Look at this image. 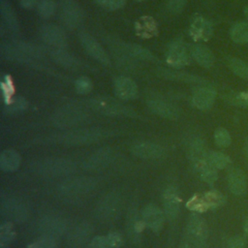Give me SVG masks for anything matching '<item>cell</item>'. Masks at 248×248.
<instances>
[{"mask_svg":"<svg viewBox=\"0 0 248 248\" xmlns=\"http://www.w3.org/2000/svg\"><path fill=\"white\" fill-rule=\"evenodd\" d=\"M0 53L9 61L23 64L40 63L44 58V53L38 46L16 40L1 43Z\"/></svg>","mask_w":248,"mask_h":248,"instance_id":"6da1fadb","label":"cell"},{"mask_svg":"<svg viewBox=\"0 0 248 248\" xmlns=\"http://www.w3.org/2000/svg\"><path fill=\"white\" fill-rule=\"evenodd\" d=\"M88 106L98 113L111 117H136L137 112L131 108L110 97H94L88 100Z\"/></svg>","mask_w":248,"mask_h":248,"instance_id":"7a4b0ae2","label":"cell"},{"mask_svg":"<svg viewBox=\"0 0 248 248\" xmlns=\"http://www.w3.org/2000/svg\"><path fill=\"white\" fill-rule=\"evenodd\" d=\"M106 135V132L98 128H84L70 131L62 135L54 137V141L64 145H83L90 144L102 140Z\"/></svg>","mask_w":248,"mask_h":248,"instance_id":"3957f363","label":"cell"},{"mask_svg":"<svg viewBox=\"0 0 248 248\" xmlns=\"http://www.w3.org/2000/svg\"><path fill=\"white\" fill-rule=\"evenodd\" d=\"M32 169L34 171L44 176H61L73 172L76 166L71 160L51 157L34 163Z\"/></svg>","mask_w":248,"mask_h":248,"instance_id":"277c9868","label":"cell"},{"mask_svg":"<svg viewBox=\"0 0 248 248\" xmlns=\"http://www.w3.org/2000/svg\"><path fill=\"white\" fill-rule=\"evenodd\" d=\"M89 115L82 107L67 105L60 108L52 116V123L59 128H68L80 125L88 119Z\"/></svg>","mask_w":248,"mask_h":248,"instance_id":"5b68a950","label":"cell"},{"mask_svg":"<svg viewBox=\"0 0 248 248\" xmlns=\"http://www.w3.org/2000/svg\"><path fill=\"white\" fill-rule=\"evenodd\" d=\"M58 13L63 24L69 28L78 27L84 19L83 11L75 0H59Z\"/></svg>","mask_w":248,"mask_h":248,"instance_id":"8992f818","label":"cell"},{"mask_svg":"<svg viewBox=\"0 0 248 248\" xmlns=\"http://www.w3.org/2000/svg\"><path fill=\"white\" fill-rule=\"evenodd\" d=\"M39 35L49 50L66 49L67 36L60 26L52 23L44 24L39 29Z\"/></svg>","mask_w":248,"mask_h":248,"instance_id":"52a82bcc","label":"cell"},{"mask_svg":"<svg viewBox=\"0 0 248 248\" xmlns=\"http://www.w3.org/2000/svg\"><path fill=\"white\" fill-rule=\"evenodd\" d=\"M188 238L196 248H203L207 241L208 230L205 220L198 214L191 215L187 225Z\"/></svg>","mask_w":248,"mask_h":248,"instance_id":"ba28073f","label":"cell"},{"mask_svg":"<svg viewBox=\"0 0 248 248\" xmlns=\"http://www.w3.org/2000/svg\"><path fill=\"white\" fill-rule=\"evenodd\" d=\"M96 186V181L92 177H74L65 180L60 185V192L64 195L75 197L87 194Z\"/></svg>","mask_w":248,"mask_h":248,"instance_id":"9c48e42d","label":"cell"},{"mask_svg":"<svg viewBox=\"0 0 248 248\" xmlns=\"http://www.w3.org/2000/svg\"><path fill=\"white\" fill-rule=\"evenodd\" d=\"M78 39L83 49L87 52L89 56H91L102 65L108 66L110 64L109 57L107 51L93 36L86 32H80L78 34Z\"/></svg>","mask_w":248,"mask_h":248,"instance_id":"30bf717a","label":"cell"},{"mask_svg":"<svg viewBox=\"0 0 248 248\" xmlns=\"http://www.w3.org/2000/svg\"><path fill=\"white\" fill-rule=\"evenodd\" d=\"M166 60L173 68H180L190 64V54L181 43H171L166 52Z\"/></svg>","mask_w":248,"mask_h":248,"instance_id":"8fae6325","label":"cell"},{"mask_svg":"<svg viewBox=\"0 0 248 248\" xmlns=\"http://www.w3.org/2000/svg\"><path fill=\"white\" fill-rule=\"evenodd\" d=\"M113 91L116 97L123 101L133 100L138 95L137 83L127 77H117L113 81Z\"/></svg>","mask_w":248,"mask_h":248,"instance_id":"7c38bea8","label":"cell"},{"mask_svg":"<svg viewBox=\"0 0 248 248\" xmlns=\"http://www.w3.org/2000/svg\"><path fill=\"white\" fill-rule=\"evenodd\" d=\"M189 33L195 41L206 42L213 35V26L206 18L196 16L190 24Z\"/></svg>","mask_w":248,"mask_h":248,"instance_id":"4fadbf2b","label":"cell"},{"mask_svg":"<svg viewBox=\"0 0 248 248\" xmlns=\"http://www.w3.org/2000/svg\"><path fill=\"white\" fill-rule=\"evenodd\" d=\"M216 98L215 90L209 85H202L197 88L193 94L192 102L194 106L202 110L209 109Z\"/></svg>","mask_w":248,"mask_h":248,"instance_id":"5bb4252c","label":"cell"},{"mask_svg":"<svg viewBox=\"0 0 248 248\" xmlns=\"http://www.w3.org/2000/svg\"><path fill=\"white\" fill-rule=\"evenodd\" d=\"M1 212L7 218L15 221H22L27 216V210L23 203L11 198L2 201Z\"/></svg>","mask_w":248,"mask_h":248,"instance_id":"9a60e30c","label":"cell"},{"mask_svg":"<svg viewBox=\"0 0 248 248\" xmlns=\"http://www.w3.org/2000/svg\"><path fill=\"white\" fill-rule=\"evenodd\" d=\"M228 185L233 195H244L247 190V179L245 173L240 169H232L228 173Z\"/></svg>","mask_w":248,"mask_h":248,"instance_id":"2e32d148","label":"cell"},{"mask_svg":"<svg viewBox=\"0 0 248 248\" xmlns=\"http://www.w3.org/2000/svg\"><path fill=\"white\" fill-rule=\"evenodd\" d=\"M132 152L140 158L157 159L164 155V148L154 142H140L132 147Z\"/></svg>","mask_w":248,"mask_h":248,"instance_id":"e0dca14e","label":"cell"},{"mask_svg":"<svg viewBox=\"0 0 248 248\" xmlns=\"http://www.w3.org/2000/svg\"><path fill=\"white\" fill-rule=\"evenodd\" d=\"M142 219L143 223L150 228L154 232H158L161 230L164 222V215L162 210L154 205L148 204L144 207L142 211Z\"/></svg>","mask_w":248,"mask_h":248,"instance_id":"ac0fdd59","label":"cell"},{"mask_svg":"<svg viewBox=\"0 0 248 248\" xmlns=\"http://www.w3.org/2000/svg\"><path fill=\"white\" fill-rule=\"evenodd\" d=\"M117 48L119 49L121 54L125 55L127 59H137L145 61H150L154 59L152 53L149 50L141 47L139 45L121 43L117 46Z\"/></svg>","mask_w":248,"mask_h":248,"instance_id":"d6986e66","label":"cell"},{"mask_svg":"<svg viewBox=\"0 0 248 248\" xmlns=\"http://www.w3.org/2000/svg\"><path fill=\"white\" fill-rule=\"evenodd\" d=\"M150 110L161 117L174 119L178 117V109L175 106L160 99H151L147 101Z\"/></svg>","mask_w":248,"mask_h":248,"instance_id":"ffe728a7","label":"cell"},{"mask_svg":"<svg viewBox=\"0 0 248 248\" xmlns=\"http://www.w3.org/2000/svg\"><path fill=\"white\" fill-rule=\"evenodd\" d=\"M190 53L194 60L201 65L203 68L210 69L213 67L214 62H215V57L213 52L211 51L210 48L203 45H194L191 46Z\"/></svg>","mask_w":248,"mask_h":248,"instance_id":"44dd1931","label":"cell"},{"mask_svg":"<svg viewBox=\"0 0 248 248\" xmlns=\"http://www.w3.org/2000/svg\"><path fill=\"white\" fill-rule=\"evenodd\" d=\"M112 158V151L110 148L105 147L99 149L91 154V156L84 162V167L88 170H98L107 166Z\"/></svg>","mask_w":248,"mask_h":248,"instance_id":"7402d4cb","label":"cell"},{"mask_svg":"<svg viewBox=\"0 0 248 248\" xmlns=\"http://www.w3.org/2000/svg\"><path fill=\"white\" fill-rule=\"evenodd\" d=\"M164 208L169 219H174L180 209V198L174 188H168L164 194Z\"/></svg>","mask_w":248,"mask_h":248,"instance_id":"603a6c76","label":"cell"},{"mask_svg":"<svg viewBox=\"0 0 248 248\" xmlns=\"http://www.w3.org/2000/svg\"><path fill=\"white\" fill-rule=\"evenodd\" d=\"M0 14L3 24H5L6 28L13 33H17L19 26L16 15L7 0H0Z\"/></svg>","mask_w":248,"mask_h":248,"instance_id":"cb8c5ba5","label":"cell"},{"mask_svg":"<svg viewBox=\"0 0 248 248\" xmlns=\"http://www.w3.org/2000/svg\"><path fill=\"white\" fill-rule=\"evenodd\" d=\"M98 216L102 219L110 220L117 216L119 211V202L114 196L107 197L105 200L100 202L97 207Z\"/></svg>","mask_w":248,"mask_h":248,"instance_id":"d4e9b609","label":"cell"},{"mask_svg":"<svg viewBox=\"0 0 248 248\" xmlns=\"http://www.w3.org/2000/svg\"><path fill=\"white\" fill-rule=\"evenodd\" d=\"M193 164H194L195 171L197 172V174L202 180L209 184H212L217 180V177H218L217 170L206 161V159L194 161Z\"/></svg>","mask_w":248,"mask_h":248,"instance_id":"484cf974","label":"cell"},{"mask_svg":"<svg viewBox=\"0 0 248 248\" xmlns=\"http://www.w3.org/2000/svg\"><path fill=\"white\" fill-rule=\"evenodd\" d=\"M39 229L43 232V235L56 237L65 231V224L62 220L58 218L48 217L45 218L40 222Z\"/></svg>","mask_w":248,"mask_h":248,"instance_id":"4316f807","label":"cell"},{"mask_svg":"<svg viewBox=\"0 0 248 248\" xmlns=\"http://www.w3.org/2000/svg\"><path fill=\"white\" fill-rule=\"evenodd\" d=\"M49 55L52 60L61 67L67 69H76L79 67V62L66 49H51Z\"/></svg>","mask_w":248,"mask_h":248,"instance_id":"83f0119b","label":"cell"},{"mask_svg":"<svg viewBox=\"0 0 248 248\" xmlns=\"http://www.w3.org/2000/svg\"><path fill=\"white\" fill-rule=\"evenodd\" d=\"M20 164L19 154L12 149L4 150L0 155V168L4 171H14Z\"/></svg>","mask_w":248,"mask_h":248,"instance_id":"f1b7e54d","label":"cell"},{"mask_svg":"<svg viewBox=\"0 0 248 248\" xmlns=\"http://www.w3.org/2000/svg\"><path fill=\"white\" fill-rule=\"evenodd\" d=\"M225 63L235 76L248 80V63L246 61L238 57L227 56L225 57Z\"/></svg>","mask_w":248,"mask_h":248,"instance_id":"f546056e","label":"cell"},{"mask_svg":"<svg viewBox=\"0 0 248 248\" xmlns=\"http://www.w3.org/2000/svg\"><path fill=\"white\" fill-rule=\"evenodd\" d=\"M162 76H164L167 78L181 80L184 82H192V83H198L202 85H205L207 83V81L204 80L203 78L192 74L184 73V72H176V71H170V70L164 69L162 71Z\"/></svg>","mask_w":248,"mask_h":248,"instance_id":"4dcf8cb0","label":"cell"},{"mask_svg":"<svg viewBox=\"0 0 248 248\" xmlns=\"http://www.w3.org/2000/svg\"><path fill=\"white\" fill-rule=\"evenodd\" d=\"M230 38L236 44L248 43V22L238 21L230 29Z\"/></svg>","mask_w":248,"mask_h":248,"instance_id":"1f68e13d","label":"cell"},{"mask_svg":"<svg viewBox=\"0 0 248 248\" xmlns=\"http://www.w3.org/2000/svg\"><path fill=\"white\" fill-rule=\"evenodd\" d=\"M16 237V230L10 222L2 223L0 227V247L7 248Z\"/></svg>","mask_w":248,"mask_h":248,"instance_id":"d6a6232c","label":"cell"},{"mask_svg":"<svg viewBox=\"0 0 248 248\" xmlns=\"http://www.w3.org/2000/svg\"><path fill=\"white\" fill-rule=\"evenodd\" d=\"M206 161L216 170L225 169L231 163V159L229 156H227L226 154H224L222 152H218V151L208 152L207 156H206Z\"/></svg>","mask_w":248,"mask_h":248,"instance_id":"836d02e7","label":"cell"},{"mask_svg":"<svg viewBox=\"0 0 248 248\" xmlns=\"http://www.w3.org/2000/svg\"><path fill=\"white\" fill-rule=\"evenodd\" d=\"M207 153L208 152L206 151L205 144L201 139H195L192 140L189 146V154L193 162L206 159Z\"/></svg>","mask_w":248,"mask_h":248,"instance_id":"e575fe53","label":"cell"},{"mask_svg":"<svg viewBox=\"0 0 248 248\" xmlns=\"http://www.w3.org/2000/svg\"><path fill=\"white\" fill-rule=\"evenodd\" d=\"M137 31L141 37H151L157 31L156 22L150 17H141L137 23Z\"/></svg>","mask_w":248,"mask_h":248,"instance_id":"d590c367","label":"cell"},{"mask_svg":"<svg viewBox=\"0 0 248 248\" xmlns=\"http://www.w3.org/2000/svg\"><path fill=\"white\" fill-rule=\"evenodd\" d=\"M203 198H204V201L207 204L208 209L220 207L226 202L225 196L222 193H220L219 191H216V190L206 192L203 195Z\"/></svg>","mask_w":248,"mask_h":248,"instance_id":"8d00e7d4","label":"cell"},{"mask_svg":"<svg viewBox=\"0 0 248 248\" xmlns=\"http://www.w3.org/2000/svg\"><path fill=\"white\" fill-rule=\"evenodd\" d=\"M90 232H91V228L87 224H81L72 232L70 240L76 244L82 243L84 240L87 239Z\"/></svg>","mask_w":248,"mask_h":248,"instance_id":"74e56055","label":"cell"},{"mask_svg":"<svg viewBox=\"0 0 248 248\" xmlns=\"http://www.w3.org/2000/svg\"><path fill=\"white\" fill-rule=\"evenodd\" d=\"M56 9V5L53 0H40L37 6L38 13L41 17L48 18L50 17Z\"/></svg>","mask_w":248,"mask_h":248,"instance_id":"f35d334b","label":"cell"},{"mask_svg":"<svg viewBox=\"0 0 248 248\" xmlns=\"http://www.w3.org/2000/svg\"><path fill=\"white\" fill-rule=\"evenodd\" d=\"M215 143L220 147H228L231 144L232 139L229 131L225 128H218L214 132Z\"/></svg>","mask_w":248,"mask_h":248,"instance_id":"ab89813d","label":"cell"},{"mask_svg":"<svg viewBox=\"0 0 248 248\" xmlns=\"http://www.w3.org/2000/svg\"><path fill=\"white\" fill-rule=\"evenodd\" d=\"M27 108V102L22 97H16L6 104V111L8 113H17L23 111Z\"/></svg>","mask_w":248,"mask_h":248,"instance_id":"60d3db41","label":"cell"},{"mask_svg":"<svg viewBox=\"0 0 248 248\" xmlns=\"http://www.w3.org/2000/svg\"><path fill=\"white\" fill-rule=\"evenodd\" d=\"M187 207L191 210L198 211V212H204L208 209L207 204L204 201L203 195L202 196L196 195V196L192 197L187 202Z\"/></svg>","mask_w":248,"mask_h":248,"instance_id":"b9f144b4","label":"cell"},{"mask_svg":"<svg viewBox=\"0 0 248 248\" xmlns=\"http://www.w3.org/2000/svg\"><path fill=\"white\" fill-rule=\"evenodd\" d=\"M28 248H57L56 237L49 235H42L36 242L31 244Z\"/></svg>","mask_w":248,"mask_h":248,"instance_id":"7bdbcfd3","label":"cell"},{"mask_svg":"<svg viewBox=\"0 0 248 248\" xmlns=\"http://www.w3.org/2000/svg\"><path fill=\"white\" fill-rule=\"evenodd\" d=\"M75 87L78 94H87L92 89V81L87 77H80L76 80Z\"/></svg>","mask_w":248,"mask_h":248,"instance_id":"ee69618b","label":"cell"},{"mask_svg":"<svg viewBox=\"0 0 248 248\" xmlns=\"http://www.w3.org/2000/svg\"><path fill=\"white\" fill-rule=\"evenodd\" d=\"M127 0H96V2L108 11H115L122 8Z\"/></svg>","mask_w":248,"mask_h":248,"instance_id":"f6af8a7d","label":"cell"},{"mask_svg":"<svg viewBox=\"0 0 248 248\" xmlns=\"http://www.w3.org/2000/svg\"><path fill=\"white\" fill-rule=\"evenodd\" d=\"M228 102L242 107H248V90L243 92H237L233 95H231L228 98Z\"/></svg>","mask_w":248,"mask_h":248,"instance_id":"bcb514c9","label":"cell"},{"mask_svg":"<svg viewBox=\"0 0 248 248\" xmlns=\"http://www.w3.org/2000/svg\"><path fill=\"white\" fill-rule=\"evenodd\" d=\"M187 2L188 0H169L168 10L173 15L180 14L187 5Z\"/></svg>","mask_w":248,"mask_h":248,"instance_id":"7dc6e473","label":"cell"},{"mask_svg":"<svg viewBox=\"0 0 248 248\" xmlns=\"http://www.w3.org/2000/svg\"><path fill=\"white\" fill-rule=\"evenodd\" d=\"M2 91H3L5 103L8 104L12 100L11 95L13 94V91H14V87L12 85V81L9 77H6L5 80L2 81Z\"/></svg>","mask_w":248,"mask_h":248,"instance_id":"c3c4849f","label":"cell"},{"mask_svg":"<svg viewBox=\"0 0 248 248\" xmlns=\"http://www.w3.org/2000/svg\"><path fill=\"white\" fill-rule=\"evenodd\" d=\"M108 248H118L122 244V237L118 232H111L107 235Z\"/></svg>","mask_w":248,"mask_h":248,"instance_id":"681fc988","label":"cell"},{"mask_svg":"<svg viewBox=\"0 0 248 248\" xmlns=\"http://www.w3.org/2000/svg\"><path fill=\"white\" fill-rule=\"evenodd\" d=\"M88 248H108L107 236L97 235V236L93 237L89 243Z\"/></svg>","mask_w":248,"mask_h":248,"instance_id":"f907efd6","label":"cell"},{"mask_svg":"<svg viewBox=\"0 0 248 248\" xmlns=\"http://www.w3.org/2000/svg\"><path fill=\"white\" fill-rule=\"evenodd\" d=\"M245 240L239 235L232 236L227 241V248H244Z\"/></svg>","mask_w":248,"mask_h":248,"instance_id":"816d5d0a","label":"cell"},{"mask_svg":"<svg viewBox=\"0 0 248 248\" xmlns=\"http://www.w3.org/2000/svg\"><path fill=\"white\" fill-rule=\"evenodd\" d=\"M39 0H19V5L26 10H31L38 6Z\"/></svg>","mask_w":248,"mask_h":248,"instance_id":"f5cc1de1","label":"cell"},{"mask_svg":"<svg viewBox=\"0 0 248 248\" xmlns=\"http://www.w3.org/2000/svg\"><path fill=\"white\" fill-rule=\"evenodd\" d=\"M243 231H244V234L246 237H248V218L245 220L244 225H243Z\"/></svg>","mask_w":248,"mask_h":248,"instance_id":"db71d44e","label":"cell"},{"mask_svg":"<svg viewBox=\"0 0 248 248\" xmlns=\"http://www.w3.org/2000/svg\"><path fill=\"white\" fill-rule=\"evenodd\" d=\"M243 151H244V155H245V157L248 159V142L244 145V149H243Z\"/></svg>","mask_w":248,"mask_h":248,"instance_id":"11a10c76","label":"cell"},{"mask_svg":"<svg viewBox=\"0 0 248 248\" xmlns=\"http://www.w3.org/2000/svg\"><path fill=\"white\" fill-rule=\"evenodd\" d=\"M243 13H244V16H245V18H246V20L248 21V5L244 8V10H243Z\"/></svg>","mask_w":248,"mask_h":248,"instance_id":"9f6ffc18","label":"cell"},{"mask_svg":"<svg viewBox=\"0 0 248 248\" xmlns=\"http://www.w3.org/2000/svg\"><path fill=\"white\" fill-rule=\"evenodd\" d=\"M180 248H190V247H189L188 243H183V244L180 246Z\"/></svg>","mask_w":248,"mask_h":248,"instance_id":"6f0895ef","label":"cell"},{"mask_svg":"<svg viewBox=\"0 0 248 248\" xmlns=\"http://www.w3.org/2000/svg\"><path fill=\"white\" fill-rule=\"evenodd\" d=\"M135 1H138V2H141V1H144V0H135Z\"/></svg>","mask_w":248,"mask_h":248,"instance_id":"680465c9","label":"cell"}]
</instances>
